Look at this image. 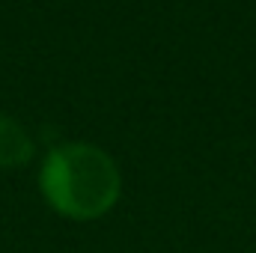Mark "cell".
Instances as JSON below:
<instances>
[{
    "mask_svg": "<svg viewBox=\"0 0 256 253\" xmlns=\"http://www.w3.org/2000/svg\"><path fill=\"white\" fill-rule=\"evenodd\" d=\"M39 190L57 214L96 220L116 206L122 176L104 149L92 143H63L45 155L39 167Z\"/></svg>",
    "mask_w": 256,
    "mask_h": 253,
    "instance_id": "6da1fadb",
    "label": "cell"
},
{
    "mask_svg": "<svg viewBox=\"0 0 256 253\" xmlns=\"http://www.w3.org/2000/svg\"><path fill=\"white\" fill-rule=\"evenodd\" d=\"M36 155V143L18 120L0 114V167H24Z\"/></svg>",
    "mask_w": 256,
    "mask_h": 253,
    "instance_id": "7a4b0ae2",
    "label": "cell"
}]
</instances>
